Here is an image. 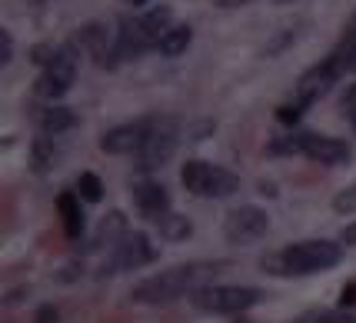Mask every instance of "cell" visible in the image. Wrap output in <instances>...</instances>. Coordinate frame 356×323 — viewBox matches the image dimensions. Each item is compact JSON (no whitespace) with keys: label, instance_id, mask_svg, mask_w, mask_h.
Masks as SVG:
<instances>
[{"label":"cell","instance_id":"3","mask_svg":"<svg viewBox=\"0 0 356 323\" xmlns=\"http://www.w3.org/2000/svg\"><path fill=\"white\" fill-rule=\"evenodd\" d=\"M167 31H170V10L154 7L150 14H143L140 20H127L117 31V50L120 57H140L147 47H160Z\"/></svg>","mask_w":356,"mask_h":323},{"label":"cell","instance_id":"23","mask_svg":"<svg viewBox=\"0 0 356 323\" xmlns=\"http://www.w3.org/2000/svg\"><path fill=\"white\" fill-rule=\"evenodd\" d=\"M303 110H307V107H303V104H296V100H293V104H283L277 117H280L283 123H296V120H300V113H303Z\"/></svg>","mask_w":356,"mask_h":323},{"label":"cell","instance_id":"24","mask_svg":"<svg viewBox=\"0 0 356 323\" xmlns=\"http://www.w3.org/2000/svg\"><path fill=\"white\" fill-rule=\"evenodd\" d=\"M346 117H350V127L356 130V84L350 87V93H346Z\"/></svg>","mask_w":356,"mask_h":323},{"label":"cell","instance_id":"11","mask_svg":"<svg viewBox=\"0 0 356 323\" xmlns=\"http://www.w3.org/2000/svg\"><path fill=\"white\" fill-rule=\"evenodd\" d=\"M173 150H177L173 130L167 127V123L154 120V130H150V137L143 140V147L137 150V160H140V167L143 170H156V167H163V164L170 160Z\"/></svg>","mask_w":356,"mask_h":323},{"label":"cell","instance_id":"4","mask_svg":"<svg viewBox=\"0 0 356 323\" xmlns=\"http://www.w3.org/2000/svg\"><path fill=\"white\" fill-rule=\"evenodd\" d=\"M273 150L303 154L310 160H316V164H326V167H340V164H346L353 157L350 143H343L337 137H323V134H290L286 140H277Z\"/></svg>","mask_w":356,"mask_h":323},{"label":"cell","instance_id":"9","mask_svg":"<svg viewBox=\"0 0 356 323\" xmlns=\"http://www.w3.org/2000/svg\"><path fill=\"white\" fill-rule=\"evenodd\" d=\"M270 227V216L260 210V207H240V210H233L227 216V223H223V237L230 240V244H253V240H260Z\"/></svg>","mask_w":356,"mask_h":323},{"label":"cell","instance_id":"20","mask_svg":"<svg viewBox=\"0 0 356 323\" xmlns=\"http://www.w3.org/2000/svg\"><path fill=\"white\" fill-rule=\"evenodd\" d=\"M77 190H80V197H83L87 203H97L100 197H104V184H100V177H97V173H80Z\"/></svg>","mask_w":356,"mask_h":323},{"label":"cell","instance_id":"30","mask_svg":"<svg viewBox=\"0 0 356 323\" xmlns=\"http://www.w3.org/2000/svg\"><path fill=\"white\" fill-rule=\"evenodd\" d=\"M240 323H247V320H240Z\"/></svg>","mask_w":356,"mask_h":323},{"label":"cell","instance_id":"18","mask_svg":"<svg viewBox=\"0 0 356 323\" xmlns=\"http://www.w3.org/2000/svg\"><path fill=\"white\" fill-rule=\"evenodd\" d=\"M54 160H57V147H54V140L47 137V134L33 140V167H37V170H50V167H54Z\"/></svg>","mask_w":356,"mask_h":323},{"label":"cell","instance_id":"16","mask_svg":"<svg viewBox=\"0 0 356 323\" xmlns=\"http://www.w3.org/2000/svg\"><path fill=\"white\" fill-rule=\"evenodd\" d=\"M127 237V220L120 210H113L110 216L100 220V227H97V237H93L90 246H104V244H120Z\"/></svg>","mask_w":356,"mask_h":323},{"label":"cell","instance_id":"26","mask_svg":"<svg viewBox=\"0 0 356 323\" xmlns=\"http://www.w3.org/2000/svg\"><path fill=\"white\" fill-rule=\"evenodd\" d=\"M340 240H343V244H356V223H350V227H343Z\"/></svg>","mask_w":356,"mask_h":323},{"label":"cell","instance_id":"5","mask_svg":"<svg viewBox=\"0 0 356 323\" xmlns=\"http://www.w3.org/2000/svg\"><path fill=\"white\" fill-rule=\"evenodd\" d=\"M180 180L197 197H230V194L240 190V180L233 177L230 170L213 167L207 160H186L184 170H180Z\"/></svg>","mask_w":356,"mask_h":323},{"label":"cell","instance_id":"25","mask_svg":"<svg viewBox=\"0 0 356 323\" xmlns=\"http://www.w3.org/2000/svg\"><path fill=\"white\" fill-rule=\"evenodd\" d=\"M3 37V57H0V63H10V54H14V40H10V33L3 31L0 33Z\"/></svg>","mask_w":356,"mask_h":323},{"label":"cell","instance_id":"28","mask_svg":"<svg viewBox=\"0 0 356 323\" xmlns=\"http://www.w3.org/2000/svg\"><path fill=\"white\" fill-rule=\"evenodd\" d=\"M127 3H134V7H140V3H147V0H127Z\"/></svg>","mask_w":356,"mask_h":323},{"label":"cell","instance_id":"10","mask_svg":"<svg viewBox=\"0 0 356 323\" xmlns=\"http://www.w3.org/2000/svg\"><path fill=\"white\" fill-rule=\"evenodd\" d=\"M150 130H154V120H137V123H120V127H113L107 130L104 137H100V150H107V154H137L140 147H143V140L150 137Z\"/></svg>","mask_w":356,"mask_h":323},{"label":"cell","instance_id":"21","mask_svg":"<svg viewBox=\"0 0 356 323\" xmlns=\"http://www.w3.org/2000/svg\"><path fill=\"white\" fill-rule=\"evenodd\" d=\"M333 207H337V214H356V184L346 187L340 197L333 200Z\"/></svg>","mask_w":356,"mask_h":323},{"label":"cell","instance_id":"2","mask_svg":"<svg viewBox=\"0 0 356 323\" xmlns=\"http://www.w3.org/2000/svg\"><path fill=\"white\" fill-rule=\"evenodd\" d=\"M340 257L343 250L333 240H300V244L273 253L270 260H264V270L280 274V277H293V274L303 277V274H320V270L337 267Z\"/></svg>","mask_w":356,"mask_h":323},{"label":"cell","instance_id":"19","mask_svg":"<svg viewBox=\"0 0 356 323\" xmlns=\"http://www.w3.org/2000/svg\"><path fill=\"white\" fill-rule=\"evenodd\" d=\"M160 223V233L167 237V240H184V237H190V220L186 216H177V214H167L163 220H156Z\"/></svg>","mask_w":356,"mask_h":323},{"label":"cell","instance_id":"12","mask_svg":"<svg viewBox=\"0 0 356 323\" xmlns=\"http://www.w3.org/2000/svg\"><path fill=\"white\" fill-rule=\"evenodd\" d=\"M340 80V74H337V67L330 61H323V63H316V67H310L303 77L296 80V93H293V100L296 104H303V107H310L313 100H320L333 84Z\"/></svg>","mask_w":356,"mask_h":323},{"label":"cell","instance_id":"29","mask_svg":"<svg viewBox=\"0 0 356 323\" xmlns=\"http://www.w3.org/2000/svg\"><path fill=\"white\" fill-rule=\"evenodd\" d=\"M280 3H286V0H280Z\"/></svg>","mask_w":356,"mask_h":323},{"label":"cell","instance_id":"17","mask_svg":"<svg viewBox=\"0 0 356 323\" xmlns=\"http://www.w3.org/2000/svg\"><path fill=\"white\" fill-rule=\"evenodd\" d=\"M190 40H193V31H190L186 24L170 27V31L163 33V40H160V54H163V57H180L186 47H190Z\"/></svg>","mask_w":356,"mask_h":323},{"label":"cell","instance_id":"1","mask_svg":"<svg viewBox=\"0 0 356 323\" xmlns=\"http://www.w3.org/2000/svg\"><path fill=\"white\" fill-rule=\"evenodd\" d=\"M220 267L223 263H180V267H170L156 277L140 280L130 290V297L137 304H170L184 293H197L200 287H207L220 274Z\"/></svg>","mask_w":356,"mask_h":323},{"label":"cell","instance_id":"7","mask_svg":"<svg viewBox=\"0 0 356 323\" xmlns=\"http://www.w3.org/2000/svg\"><path fill=\"white\" fill-rule=\"evenodd\" d=\"M77 47L74 44H63L57 47V57L44 67V74H40V80H37V93L40 97H47V100H57V97H63V93L70 90V84H74V77H77Z\"/></svg>","mask_w":356,"mask_h":323},{"label":"cell","instance_id":"6","mask_svg":"<svg viewBox=\"0 0 356 323\" xmlns=\"http://www.w3.org/2000/svg\"><path fill=\"white\" fill-rule=\"evenodd\" d=\"M264 300V293L257 287H200L193 293V304L210 313H243L257 307Z\"/></svg>","mask_w":356,"mask_h":323},{"label":"cell","instance_id":"22","mask_svg":"<svg viewBox=\"0 0 356 323\" xmlns=\"http://www.w3.org/2000/svg\"><path fill=\"white\" fill-rule=\"evenodd\" d=\"M54 57H57V47H50V44H40V47H33L31 50V61L40 63V67H47Z\"/></svg>","mask_w":356,"mask_h":323},{"label":"cell","instance_id":"27","mask_svg":"<svg viewBox=\"0 0 356 323\" xmlns=\"http://www.w3.org/2000/svg\"><path fill=\"white\" fill-rule=\"evenodd\" d=\"M346 304H356V283L343 287V307H346Z\"/></svg>","mask_w":356,"mask_h":323},{"label":"cell","instance_id":"13","mask_svg":"<svg viewBox=\"0 0 356 323\" xmlns=\"http://www.w3.org/2000/svg\"><path fill=\"white\" fill-rule=\"evenodd\" d=\"M134 200H137V210L147 220H163L167 210H170V197L160 184H140L134 187Z\"/></svg>","mask_w":356,"mask_h":323},{"label":"cell","instance_id":"8","mask_svg":"<svg viewBox=\"0 0 356 323\" xmlns=\"http://www.w3.org/2000/svg\"><path fill=\"white\" fill-rule=\"evenodd\" d=\"M154 260V246L143 233H127L120 244H113L110 260L104 263V274H120V270H137Z\"/></svg>","mask_w":356,"mask_h":323},{"label":"cell","instance_id":"14","mask_svg":"<svg viewBox=\"0 0 356 323\" xmlns=\"http://www.w3.org/2000/svg\"><path fill=\"white\" fill-rule=\"evenodd\" d=\"M33 120H37V127L44 130L47 137H57V134H63V130H70L74 123H77V113L70 107H40L37 113H33Z\"/></svg>","mask_w":356,"mask_h":323},{"label":"cell","instance_id":"15","mask_svg":"<svg viewBox=\"0 0 356 323\" xmlns=\"http://www.w3.org/2000/svg\"><path fill=\"white\" fill-rule=\"evenodd\" d=\"M60 220H63V233L70 237V240H80V233H83V210H80V200L77 194H60Z\"/></svg>","mask_w":356,"mask_h":323}]
</instances>
